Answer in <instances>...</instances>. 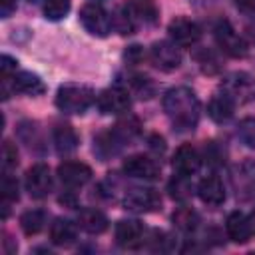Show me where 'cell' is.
I'll return each mask as SVG.
<instances>
[{
  "label": "cell",
  "instance_id": "obj_1",
  "mask_svg": "<svg viewBox=\"0 0 255 255\" xmlns=\"http://www.w3.org/2000/svg\"><path fill=\"white\" fill-rule=\"evenodd\" d=\"M163 110H165L169 122L177 129L189 131V129H195V126L199 122L201 106H199L197 96L189 88L177 86V88H171V90L165 92V96H163Z\"/></svg>",
  "mask_w": 255,
  "mask_h": 255
},
{
  "label": "cell",
  "instance_id": "obj_2",
  "mask_svg": "<svg viewBox=\"0 0 255 255\" xmlns=\"http://www.w3.org/2000/svg\"><path fill=\"white\" fill-rule=\"evenodd\" d=\"M96 94L88 86L66 84L56 94V106L64 114H84L92 104H96Z\"/></svg>",
  "mask_w": 255,
  "mask_h": 255
},
{
  "label": "cell",
  "instance_id": "obj_3",
  "mask_svg": "<svg viewBox=\"0 0 255 255\" xmlns=\"http://www.w3.org/2000/svg\"><path fill=\"white\" fill-rule=\"evenodd\" d=\"M221 94H225L235 106H243L255 100V78L247 72H231L221 80Z\"/></svg>",
  "mask_w": 255,
  "mask_h": 255
},
{
  "label": "cell",
  "instance_id": "obj_4",
  "mask_svg": "<svg viewBox=\"0 0 255 255\" xmlns=\"http://www.w3.org/2000/svg\"><path fill=\"white\" fill-rule=\"evenodd\" d=\"M229 181L239 201H253L255 199V161L245 159L241 163H235L229 171Z\"/></svg>",
  "mask_w": 255,
  "mask_h": 255
},
{
  "label": "cell",
  "instance_id": "obj_5",
  "mask_svg": "<svg viewBox=\"0 0 255 255\" xmlns=\"http://www.w3.org/2000/svg\"><path fill=\"white\" fill-rule=\"evenodd\" d=\"M80 22H82V26L92 36H98V38H106L112 32V28H114V20H112L110 12L104 10L100 4H86V6H82Z\"/></svg>",
  "mask_w": 255,
  "mask_h": 255
},
{
  "label": "cell",
  "instance_id": "obj_6",
  "mask_svg": "<svg viewBox=\"0 0 255 255\" xmlns=\"http://www.w3.org/2000/svg\"><path fill=\"white\" fill-rule=\"evenodd\" d=\"M96 106L102 114H108V116H120V114H126L131 106V94L122 88V86H114V88H108L104 90L98 98H96Z\"/></svg>",
  "mask_w": 255,
  "mask_h": 255
},
{
  "label": "cell",
  "instance_id": "obj_7",
  "mask_svg": "<svg viewBox=\"0 0 255 255\" xmlns=\"http://www.w3.org/2000/svg\"><path fill=\"white\" fill-rule=\"evenodd\" d=\"M124 207L131 213H151L161 207V197L151 187H135L126 193Z\"/></svg>",
  "mask_w": 255,
  "mask_h": 255
},
{
  "label": "cell",
  "instance_id": "obj_8",
  "mask_svg": "<svg viewBox=\"0 0 255 255\" xmlns=\"http://www.w3.org/2000/svg\"><path fill=\"white\" fill-rule=\"evenodd\" d=\"M215 42H217L219 50L225 52L231 58H243L247 54L245 40L233 30V26L227 20H223V22L217 24V28H215Z\"/></svg>",
  "mask_w": 255,
  "mask_h": 255
},
{
  "label": "cell",
  "instance_id": "obj_9",
  "mask_svg": "<svg viewBox=\"0 0 255 255\" xmlns=\"http://www.w3.org/2000/svg\"><path fill=\"white\" fill-rule=\"evenodd\" d=\"M10 90H14L18 94H26V96H40L46 92V86L40 80V76H36L32 72H16L10 82H2V98L4 100H8Z\"/></svg>",
  "mask_w": 255,
  "mask_h": 255
},
{
  "label": "cell",
  "instance_id": "obj_10",
  "mask_svg": "<svg viewBox=\"0 0 255 255\" xmlns=\"http://www.w3.org/2000/svg\"><path fill=\"white\" fill-rule=\"evenodd\" d=\"M149 60L151 64L161 70V72H171L175 68H179L181 64V52H179V46L173 44V42H167V40H161V42H155L149 50Z\"/></svg>",
  "mask_w": 255,
  "mask_h": 255
},
{
  "label": "cell",
  "instance_id": "obj_11",
  "mask_svg": "<svg viewBox=\"0 0 255 255\" xmlns=\"http://www.w3.org/2000/svg\"><path fill=\"white\" fill-rule=\"evenodd\" d=\"M26 191L34 199H44L52 191V173L46 163H36L26 171Z\"/></svg>",
  "mask_w": 255,
  "mask_h": 255
},
{
  "label": "cell",
  "instance_id": "obj_12",
  "mask_svg": "<svg viewBox=\"0 0 255 255\" xmlns=\"http://www.w3.org/2000/svg\"><path fill=\"white\" fill-rule=\"evenodd\" d=\"M167 32H169L171 42L177 44V46H183V48L197 44L199 38H201V28H199V24L193 22V20H189V18H181V16H179V18H173V20L169 22Z\"/></svg>",
  "mask_w": 255,
  "mask_h": 255
},
{
  "label": "cell",
  "instance_id": "obj_13",
  "mask_svg": "<svg viewBox=\"0 0 255 255\" xmlns=\"http://www.w3.org/2000/svg\"><path fill=\"white\" fill-rule=\"evenodd\" d=\"M159 163L149 157V155H143V153H135V155H129L126 161H124V173L129 175V177H135V179H155L159 177Z\"/></svg>",
  "mask_w": 255,
  "mask_h": 255
},
{
  "label": "cell",
  "instance_id": "obj_14",
  "mask_svg": "<svg viewBox=\"0 0 255 255\" xmlns=\"http://www.w3.org/2000/svg\"><path fill=\"white\" fill-rule=\"evenodd\" d=\"M116 241L124 249H137L145 241V229L137 219H122L116 225Z\"/></svg>",
  "mask_w": 255,
  "mask_h": 255
},
{
  "label": "cell",
  "instance_id": "obj_15",
  "mask_svg": "<svg viewBox=\"0 0 255 255\" xmlns=\"http://www.w3.org/2000/svg\"><path fill=\"white\" fill-rule=\"evenodd\" d=\"M58 177L66 187L76 189L92 179V169L82 161H64L58 165Z\"/></svg>",
  "mask_w": 255,
  "mask_h": 255
},
{
  "label": "cell",
  "instance_id": "obj_16",
  "mask_svg": "<svg viewBox=\"0 0 255 255\" xmlns=\"http://www.w3.org/2000/svg\"><path fill=\"white\" fill-rule=\"evenodd\" d=\"M171 165H173V171L179 173V175H193L199 171L201 167V155L199 151L193 147V145H181L177 147V151L173 153V159H171Z\"/></svg>",
  "mask_w": 255,
  "mask_h": 255
},
{
  "label": "cell",
  "instance_id": "obj_17",
  "mask_svg": "<svg viewBox=\"0 0 255 255\" xmlns=\"http://www.w3.org/2000/svg\"><path fill=\"white\" fill-rule=\"evenodd\" d=\"M225 231H227V237L237 243V245H243L251 239L253 235V229H251V223H249V215L241 213V211H233L227 215V221H225Z\"/></svg>",
  "mask_w": 255,
  "mask_h": 255
},
{
  "label": "cell",
  "instance_id": "obj_18",
  "mask_svg": "<svg viewBox=\"0 0 255 255\" xmlns=\"http://www.w3.org/2000/svg\"><path fill=\"white\" fill-rule=\"evenodd\" d=\"M195 191H197L199 199H201L205 205H213V207H217V205H221V203L225 201V187H223L221 179L215 177V175H207V177H203V179L197 183Z\"/></svg>",
  "mask_w": 255,
  "mask_h": 255
},
{
  "label": "cell",
  "instance_id": "obj_19",
  "mask_svg": "<svg viewBox=\"0 0 255 255\" xmlns=\"http://www.w3.org/2000/svg\"><path fill=\"white\" fill-rule=\"evenodd\" d=\"M78 227L84 229L86 233L100 235L108 229V217L96 207H84L78 213Z\"/></svg>",
  "mask_w": 255,
  "mask_h": 255
},
{
  "label": "cell",
  "instance_id": "obj_20",
  "mask_svg": "<svg viewBox=\"0 0 255 255\" xmlns=\"http://www.w3.org/2000/svg\"><path fill=\"white\" fill-rule=\"evenodd\" d=\"M76 237H78V223H74L70 219L58 217L50 227V241L58 247L72 245L76 241Z\"/></svg>",
  "mask_w": 255,
  "mask_h": 255
},
{
  "label": "cell",
  "instance_id": "obj_21",
  "mask_svg": "<svg viewBox=\"0 0 255 255\" xmlns=\"http://www.w3.org/2000/svg\"><path fill=\"white\" fill-rule=\"evenodd\" d=\"M52 137H54V145H56L58 153H62V155L72 153V151L78 147V143H80L76 129H74L72 126H68V124H58V126L54 128Z\"/></svg>",
  "mask_w": 255,
  "mask_h": 255
},
{
  "label": "cell",
  "instance_id": "obj_22",
  "mask_svg": "<svg viewBox=\"0 0 255 255\" xmlns=\"http://www.w3.org/2000/svg\"><path fill=\"white\" fill-rule=\"evenodd\" d=\"M233 108H235V104L225 96V94H217V96H213L211 100H209V104H207V114H209V118L213 120V122H227L231 116H233Z\"/></svg>",
  "mask_w": 255,
  "mask_h": 255
},
{
  "label": "cell",
  "instance_id": "obj_23",
  "mask_svg": "<svg viewBox=\"0 0 255 255\" xmlns=\"http://www.w3.org/2000/svg\"><path fill=\"white\" fill-rule=\"evenodd\" d=\"M126 90L139 98V100H149L153 94H155V84L151 82V78L147 76H141V74H133L128 78V84H126Z\"/></svg>",
  "mask_w": 255,
  "mask_h": 255
},
{
  "label": "cell",
  "instance_id": "obj_24",
  "mask_svg": "<svg viewBox=\"0 0 255 255\" xmlns=\"http://www.w3.org/2000/svg\"><path fill=\"white\" fill-rule=\"evenodd\" d=\"M122 141L116 137V133L110 129V131H104L100 133L96 139H94V151L100 155V159H108L110 155H116L120 149H122Z\"/></svg>",
  "mask_w": 255,
  "mask_h": 255
},
{
  "label": "cell",
  "instance_id": "obj_25",
  "mask_svg": "<svg viewBox=\"0 0 255 255\" xmlns=\"http://www.w3.org/2000/svg\"><path fill=\"white\" fill-rule=\"evenodd\" d=\"M112 131L116 133V137H118L122 143H128V141H131V139H135V137L139 135L141 124H139L137 118L128 116V118H122V120L112 128Z\"/></svg>",
  "mask_w": 255,
  "mask_h": 255
},
{
  "label": "cell",
  "instance_id": "obj_26",
  "mask_svg": "<svg viewBox=\"0 0 255 255\" xmlns=\"http://www.w3.org/2000/svg\"><path fill=\"white\" fill-rule=\"evenodd\" d=\"M171 221H173V225H175L179 231L191 233V231H195L197 225H199V213H197L195 209H191V207H177V209L173 211V215H171Z\"/></svg>",
  "mask_w": 255,
  "mask_h": 255
},
{
  "label": "cell",
  "instance_id": "obj_27",
  "mask_svg": "<svg viewBox=\"0 0 255 255\" xmlns=\"http://www.w3.org/2000/svg\"><path fill=\"white\" fill-rule=\"evenodd\" d=\"M129 8H131L137 22H143V24H155L157 22L159 10H157L153 0H133V2H129Z\"/></svg>",
  "mask_w": 255,
  "mask_h": 255
},
{
  "label": "cell",
  "instance_id": "obj_28",
  "mask_svg": "<svg viewBox=\"0 0 255 255\" xmlns=\"http://www.w3.org/2000/svg\"><path fill=\"white\" fill-rule=\"evenodd\" d=\"M193 183L189 181V175H173L167 183V191L175 201H187L193 195Z\"/></svg>",
  "mask_w": 255,
  "mask_h": 255
},
{
  "label": "cell",
  "instance_id": "obj_29",
  "mask_svg": "<svg viewBox=\"0 0 255 255\" xmlns=\"http://www.w3.org/2000/svg\"><path fill=\"white\" fill-rule=\"evenodd\" d=\"M46 225V211L42 209H30V211H24L22 217H20V227L26 235H36L44 229Z\"/></svg>",
  "mask_w": 255,
  "mask_h": 255
},
{
  "label": "cell",
  "instance_id": "obj_30",
  "mask_svg": "<svg viewBox=\"0 0 255 255\" xmlns=\"http://www.w3.org/2000/svg\"><path fill=\"white\" fill-rule=\"evenodd\" d=\"M112 20H114V28H116L120 34H124V36H126V34H133L135 28H137V20H135V16H133L129 4H126L124 8H120V10L116 12V16H112Z\"/></svg>",
  "mask_w": 255,
  "mask_h": 255
},
{
  "label": "cell",
  "instance_id": "obj_31",
  "mask_svg": "<svg viewBox=\"0 0 255 255\" xmlns=\"http://www.w3.org/2000/svg\"><path fill=\"white\" fill-rule=\"evenodd\" d=\"M14 201H18V181L8 171H4L2 175V209H4L2 217L8 215V209Z\"/></svg>",
  "mask_w": 255,
  "mask_h": 255
},
{
  "label": "cell",
  "instance_id": "obj_32",
  "mask_svg": "<svg viewBox=\"0 0 255 255\" xmlns=\"http://www.w3.org/2000/svg\"><path fill=\"white\" fill-rule=\"evenodd\" d=\"M72 0H44V16L52 22L62 20L70 12Z\"/></svg>",
  "mask_w": 255,
  "mask_h": 255
},
{
  "label": "cell",
  "instance_id": "obj_33",
  "mask_svg": "<svg viewBox=\"0 0 255 255\" xmlns=\"http://www.w3.org/2000/svg\"><path fill=\"white\" fill-rule=\"evenodd\" d=\"M237 137L251 149H255V118H243L237 124Z\"/></svg>",
  "mask_w": 255,
  "mask_h": 255
},
{
  "label": "cell",
  "instance_id": "obj_34",
  "mask_svg": "<svg viewBox=\"0 0 255 255\" xmlns=\"http://www.w3.org/2000/svg\"><path fill=\"white\" fill-rule=\"evenodd\" d=\"M18 165V151H16V145H12V141H4L2 143V167L4 171L12 169Z\"/></svg>",
  "mask_w": 255,
  "mask_h": 255
},
{
  "label": "cell",
  "instance_id": "obj_35",
  "mask_svg": "<svg viewBox=\"0 0 255 255\" xmlns=\"http://www.w3.org/2000/svg\"><path fill=\"white\" fill-rule=\"evenodd\" d=\"M0 62H2V64H0V70H2V82H10V80H12V76L16 74L18 62H16L14 58H10L8 54H4Z\"/></svg>",
  "mask_w": 255,
  "mask_h": 255
},
{
  "label": "cell",
  "instance_id": "obj_36",
  "mask_svg": "<svg viewBox=\"0 0 255 255\" xmlns=\"http://www.w3.org/2000/svg\"><path fill=\"white\" fill-rule=\"evenodd\" d=\"M124 58L129 62V64H139L143 58H145V54H143V48L141 46H129L128 50H126V54H124Z\"/></svg>",
  "mask_w": 255,
  "mask_h": 255
},
{
  "label": "cell",
  "instance_id": "obj_37",
  "mask_svg": "<svg viewBox=\"0 0 255 255\" xmlns=\"http://www.w3.org/2000/svg\"><path fill=\"white\" fill-rule=\"evenodd\" d=\"M14 10H16V0H0V12H2V18H8Z\"/></svg>",
  "mask_w": 255,
  "mask_h": 255
},
{
  "label": "cell",
  "instance_id": "obj_38",
  "mask_svg": "<svg viewBox=\"0 0 255 255\" xmlns=\"http://www.w3.org/2000/svg\"><path fill=\"white\" fill-rule=\"evenodd\" d=\"M235 6L245 14H255V0H235Z\"/></svg>",
  "mask_w": 255,
  "mask_h": 255
},
{
  "label": "cell",
  "instance_id": "obj_39",
  "mask_svg": "<svg viewBox=\"0 0 255 255\" xmlns=\"http://www.w3.org/2000/svg\"><path fill=\"white\" fill-rule=\"evenodd\" d=\"M60 203H64V205H68V207H74V205H76V199H74L72 195H66V197L62 195V197H60Z\"/></svg>",
  "mask_w": 255,
  "mask_h": 255
},
{
  "label": "cell",
  "instance_id": "obj_40",
  "mask_svg": "<svg viewBox=\"0 0 255 255\" xmlns=\"http://www.w3.org/2000/svg\"><path fill=\"white\" fill-rule=\"evenodd\" d=\"M249 223H251V229H253V233H255V209H253L251 215H249Z\"/></svg>",
  "mask_w": 255,
  "mask_h": 255
},
{
  "label": "cell",
  "instance_id": "obj_41",
  "mask_svg": "<svg viewBox=\"0 0 255 255\" xmlns=\"http://www.w3.org/2000/svg\"><path fill=\"white\" fill-rule=\"evenodd\" d=\"M96 2H102V0H96Z\"/></svg>",
  "mask_w": 255,
  "mask_h": 255
}]
</instances>
